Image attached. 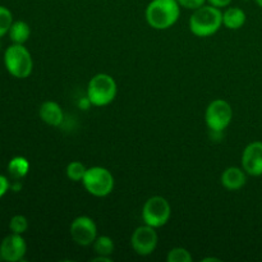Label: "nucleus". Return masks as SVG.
<instances>
[{
    "instance_id": "1",
    "label": "nucleus",
    "mask_w": 262,
    "mask_h": 262,
    "mask_svg": "<svg viewBox=\"0 0 262 262\" xmlns=\"http://www.w3.org/2000/svg\"><path fill=\"white\" fill-rule=\"evenodd\" d=\"M181 8L177 0H151L145 12L146 20L154 30H168L179 19Z\"/></svg>"
},
{
    "instance_id": "2",
    "label": "nucleus",
    "mask_w": 262,
    "mask_h": 262,
    "mask_svg": "<svg viewBox=\"0 0 262 262\" xmlns=\"http://www.w3.org/2000/svg\"><path fill=\"white\" fill-rule=\"evenodd\" d=\"M223 26V12L214 5H202L189 18V30L197 37L215 35Z\"/></svg>"
},
{
    "instance_id": "3",
    "label": "nucleus",
    "mask_w": 262,
    "mask_h": 262,
    "mask_svg": "<svg viewBox=\"0 0 262 262\" xmlns=\"http://www.w3.org/2000/svg\"><path fill=\"white\" fill-rule=\"evenodd\" d=\"M118 94L115 79L110 74L99 73L90 79L87 84V99L95 106H106L114 101Z\"/></svg>"
},
{
    "instance_id": "4",
    "label": "nucleus",
    "mask_w": 262,
    "mask_h": 262,
    "mask_svg": "<svg viewBox=\"0 0 262 262\" xmlns=\"http://www.w3.org/2000/svg\"><path fill=\"white\" fill-rule=\"evenodd\" d=\"M4 64L10 76L14 78H27L33 69V60L31 53L20 43H13L5 50Z\"/></svg>"
},
{
    "instance_id": "5",
    "label": "nucleus",
    "mask_w": 262,
    "mask_h": 262,
    "mask_svg": "<svg viewBox=\"0 0 262 262\" xmlns=\"http://www.w3.org/2000/svg\"><path fill=\"white\" fill-rule=\"evenodd\" d=\"M84 189L95 197H105L114 189V177L112 171L104 166L87 168L84 178L82 181Z\"/></svg>"
},
{
    "instance_id": "6",
    "label": "nucleus",
    "mask_w": 262,
    "mask_h": 262,
    "mask_svg": "<svg viewBox=\"0 0 262 262\" xmlns=\"http://www.w3.org/2000/svg\"><path fill=\"white\" fill-rule=\"evenodd\" d=\"M171 207L168 200L161 196H152L142 207V219L145 224L152 228H161L169 222Z\"/></svg>"
},
{
    "instance_id": "7",
    "label": "nucleus",
    "mask_w": 262,
    "mask_h": 262,
    "mask_svg": "<svg viewBox=\"0 0 262 262\" xmlns=\"http://www.w3.org/2000/svg\"><path fill=\"white\" fill-rule=\"evenodd\" d=\"M233 119V109L228 101L223 99L214 100L205 113L206 125L211 132H223L227 129Z\"/></svg>"
},
{
    "instance_id": "8",
    "label": "nucleus",
    "mask_w": 262,
    "mask_h": 262,
    "mask_svg": "<svg viewBox=\"0 0 262 262\" xmlns=\"http://www.w3.org/2000/svg\"><path fill=\"white\" fill-rule=\"evenodd\" d=\"M69 233L76 245L87 247L94 245L97 238V227L91 217L78 216L72 222Z\"/></svg>"
},
{
    "instance_id": "9",
    "label": "nucleus",
    "mask_w": 262,
    "mask_h": 262,
    "mask_svg": "<svg viewBox=\"0 0 262 262\" xmlns=\"http://www.w3.org/2000/svg\"><path fill=\"white\" fill-rule=\"evenodd\" d=\"M159 237L155 228L145 224L138 227L133 232L130 238V245L135 252L140 256H148L158 247Z\"/></svg>"
},
{
    "instance_id": "10",
    "label": "nucleus",
    "mask_w": 262,
    "mask_h": 262,
    "mask_svg": "<svg viewBox=\"0 0 262 262\" xmlns=\"http://www.w3.org/2000/svg\"><path fill=\"white\" fill-rule=\"evenodd\" d=\"M27 252V245L22 234H14L5 237L0 245V255L8 262L22 261Z\"/></svg>"
},
{
    "instance_id": "11",
    "label": "nucleus",
    "mask_w": 262,
    "mask_h": 262,
    "mask_svg": "<svg viewBox=\"0 0 262 262\" xmlns=\"http://www.w3.org/2000/svg\"><path fill=\"white\" fill-rule=\"evenodd\" d=\"M242 168L248 176H262V142L260 141L246 146L242 154Z\"/></svg>"
},
{
    "instance_id": "12",
    "label": "nucleus",
    "mask_w": 262,
    "mask_h": 262,
    "mask_svg": "<svg viewBox=\"0 0 262 262\" xmlns=\"http://www.w3.org/2000/svg\"><path fill=\"white\" fill-rule=\"evenodd\" d=\"M41 120L51 127H58L63 123L64 113L60 105L55 101H45L41 104L38 110Z\"/></svg>"
},
{
    "instance_id": "13",
    "label": "nucleus",
    "mask_w": 262,
    "mask_h": 262,
    "mask_svg": "<svg viewBox=\"0 0 262 262\" xmlns=\"http://www.w3.org/2000/svg\"><path fill=\"white\" fill-rule=\"evenodd\" d=\"M246 182H247V173L243 170V168L229 166L222 174V184L228 191H238L245 186Z\"/></svg>"
},
{
    "instance_id": "14",
    "label": "nucleus",
    "mask_w": 262,
    "mask_h": 262,
    "mask_svg": "<svg viewBox=\"0 0 262 262\" xmlns=\"http://www.w3.org/2000/svg\"><path fill=\"white\" fill-rule=\"evenodd\" d=\"M247 20L245 10L238 7H229L223 13V26L228 30H239Z\"/></svg>"
},
{
    "instance_id": "15",
    "label": "nucleus",
    "mask_w": 262,
    "mask_h": 262,
    "mask_svg": "<svg viewBox=\"0 0 262 262\" xmlns=\"http://www.w3.org/2000/svg\"><path fill=\"white\" fill-rule=\"evenodd\" d=\"M8 33H9V37L13 43L25 45V42H27L28 38H30L31 28L28 23H26L25 20H15V22H13L12 27H10Z\"/></svg>"
},
{
    "instance_id": "16",
    "label": "nucleus",
    "mask_w": 262,
    "mask_h": 262,
    "mask_svg": "<svg viewBox=\"0 0 262 262\" xmlns=\"http://www.w3.org/2000/svg\"><path fill=\"white\" fill-rule=\"evenodd\" d=\"M28 170H30V163L23 156H14L8 164V171L15 181L25 178L28 174Z\"/></svg>"
},
{
    "instance_id": "17",
    "label": "nucleus",
    "mask_w": 262,
    "mask_h": 262,
    "mask_svg": "<svg viewBox=\"0 0 262 262\" xmlns=\"http://www.w3.org/2000/svg\"><path fill=\"white\" fill-rule=\"evenodd\" d=\"M114 241L107 235H101L97 237L94 242V251L97 256H110L114 252Z\"/></svg>"
},
{
    "instance_id": "18",
    "label": "nucleus",
    "mask_w": 262,
    "mask_h": 262,
    "mask_svg": "<svg viewBox=\"0 0 262 262\" xmlns=\"http://www.w3.org/2000/svg\"><path fill=\"white\" fill-rule=\"evenodd\" d=\"M87 168L79 161H72L67 165L66 173L68 179H71L72 182H82L84 178V174H86Z\"/></svg>"
},
{
    "instance_id": "19",
    "label": "nucleus",
    "mask_w": 262,
    "mask_h": 262,
    "mask_svg": "<svg viewBox=\"0 0 262 262\" xmlns=\"http://www.w3.org/2000/svg\"><path fill=\"white\" fill-rule=\"evenodd\" d=\"M166 261L168 262H191L192 255L189 253L188 250L183 247H176L170 250L166 256Z\"/></svg>"
},
{
    "instance_id": "20",
    "label": "nucleus",
    "mask_w": 262,
    "mask_h": 262,
    "mask_svg": "<svg viewBox=\"0 0 262 262\" xmlns=\"http://www.w3.org/2000/svg\"><path fill=\"white\" fill-rule=\"evenodd\" d=\"M13 25V15L8 8L0 5V37L9 32Z\"/></svg>"
},
{
    "instance_id": "21",
    "label": "nucleus",
    "mask_w": 262,
    "mask_h": 262,
    "mask_svg": "<svg viewBox=\"0 0 262 262\" xmlns=\"http://www.w3.org/2000/svg\"><path fill=\"white\" fill-rule=\"evenodd\" d=\"M10 232L14 234H23L28 229V220L23 215H14L9 222Z\"/></svg>"
},
{
    "instance_id": "22",
    "label": "nucleus",
    "mask_w": 262,
    "mask_h": 262,
    "mask_svg": "<svg viewBox=\"0 0 262 262\" xmlns=\"http://www.w3.org/2000/svg\"><path fill=\"white\" fill-rule=\"evenodd\" d=\"M179 3V5L186 9H191V10H196L199 8H201L202 5H205L206 0H177Z\"/></svg>"
},
{
    "instance_id": "23",
    "label": "nucleus",
    "mask_w": 262,
    "mask_h": 262,
    "mask_svg": "<svg viewBox=\"0 0 262 262\" xmlns=\"http://www.w3.org/2000/svg\"><path fill=\"white\" fill-rule=\"evenodd\" d=\"M9 187H10V184H9V181H8L7 177L0 176V199H2L5 193H7L8 189H9Z\"/></svg>"
},
{
    "instance_id": "24",
    "label": "nucleus",
    "mask_w": 262,
    "mask_h": 262,
    "mask_svg": "<svg viewBox=\"0 0 262 262\" xmlns=\"http://www.w3.org/2000/svg\"><path fill=\"white\" fill-rule=\"evenodd\" d=\"M207 2L210 3V5H214V7L216 8H225V7H229L230 3L233 2V0H207Z\"/></svg>"
},
{
    "instance_id": "25",
    "label": "nucleus",
    "mask_w": 262,
    "mask_h": 262,
    "mask_svg": "<svg viewBox=\"0 0 262 262\" xmlns=\"http://www.w3.org/2000/svg\"><path fill=\"white\" fill-rule=\"evenodd\" d=\"M92 261L94 262H112L113 260L110 257H107V256H97V257L92 258Z\"/></svg>"
},
{
    "instance_id": "26",
    "label": "nucleus",
    "mask_w": 262,
    "mask_h": 262,
    "mask_svg": "<svg viewBox=\"0 0 262 262\" xmlns=\"http://www.w3.org/2000/svg\"><path fill=\"white\" fill-rule=\"evenodd\" d=\"M207 261H217V262H219L220 260H219V258H216V257H206V258H202V262H207Z\"/></svg>"
},
{
    "instance_id": "27",
    "label": "nucleus",
    "mask_w": 262,
    "mask_h": 262,
    "mask_svg": "<svg viewBox=\"0 0 262 262\" xmlns=\"http://www.w3.org/2000/svg\"><path fill=\"white\" fill-rule=\"evenodd\" d=\"M256 3H257L258 7H261V8H262V0H256Z\"/></svg>"
}]
</instances>
